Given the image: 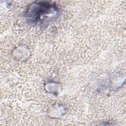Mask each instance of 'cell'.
I'll list each match as a JSON object with an SVG mask.
<instances>
[{
    "instance_id": "cell-1",
    "label": "cell",
    "mask_w": 126,
    "mask_h": 126,
    "mask_svg": "<svg viewBox=\"0 0 126 126\" xmlns=\"http://www.w3.org/2000/svg\"><path fill=\"white\" fill-rule=\"evenodd\" d=\"M55 7L54 5L49 3L38 2L32 5L29 7L27 12V17L30 18V20L37 22L44 19L43 16L48 15Z\"/></svg>"
}]
</instances>
